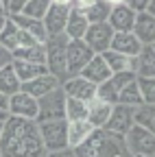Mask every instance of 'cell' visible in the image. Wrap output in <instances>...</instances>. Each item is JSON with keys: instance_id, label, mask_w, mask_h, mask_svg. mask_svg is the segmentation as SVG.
<instances>
[{"instance_id": "cell-1", "label": "cell", "mask_w": 155, "mask_h": 157, "mask_svg": "<svg viewBox=\"0 0 155 157\" xmlns=\"http://www.w3.org/2000/svg\"><path fill=\"white\" fill-rule=\"evenodd\" d=\"M0 155L2 157H46V148L42 144L37 122L9 116L2 122Z\"/></svg>"}, {"instance_id": "cell-2", "label": "cell", "mask_w": 155, "mask_h": 157, "mask_svg": "<svg viewBox=\"0 0 155 157\" xmlns=\"http://www.w3.org/2000/svg\"><path fill=\"white\" fill-rule=\"evenodd\" d=\"M76 157H129L125 140L105 129H94L85 142L74 148Z\"/></svg>"}, {"instance_id": "cell-3", "label": "cell", "mask_w": 155, "mask_h": 157, "mask_svg": "<svg viewBox=\"0 0 155 157\" xmlns=\"http://www.w3.org/2000/svg\"><path fill=\"white\" fill-rule=\"evenodd\" d=\"M66 44H68L66 33L48 35L46 42H44V48H46V70L59 83H64L68 78V72H66Z\"/></svg>"}, {"instance_id": "cell-4", "label": "cell", "mask_w": 155, "mask_h": 157, "mask_svg": "<svg viewBox=\"0 0 155 157\" xmlns=\"http://www.w3.org/2000/svg\"><path fill=\"white\" fill-rule=\"evenodd\" d=\"M46 120H66V94H64L61 85L48 92L46 96L37 98L35 122H46Z\"/></svg>"}, {"instance_id": "cell-5", "label": "cell", "mask_w": 155, "mask_h": 157, "mask_svg": "<svg viewBox=\"0 0 155 157\" xmlns=\"http://www.w3.org/2000/svg\"><path fill=\"white\" fill-rule=\"evenodd\" d=\"M40 129L42 144L48 151H59L68 146V122L66 120H46V122H37Z\"/></svg>"}, {"instance_id": "cell-6", "label": "cell", "mask_w": 155, "mask_h": 157, "mask_svg": "<svg viewBox=\"0 0 155 157\" xmlns=\"http://www.w3.org/2000/svg\"><path fill=\"white\" fill-rule=\"evenodd\" d=\"M125 146L129 151V155H144V157H153L155 151V135L149 129H142L138 124H131V129L122 135Z\"/></svg>"}, {"instance_id": "cell-7", "label": "cell", "mask_w": 155, "mask_h": 157, "mask_svg": "<svg viewBox=\"0 0 155 157\" xmlns=\"http://www.w3.org/2000/svg\"><path fill=\"white\" fill-rule=\"evenodd\" d=\"M92 57H94V52L83 39H68V44H66V72H68V78L79 74Z\"/></svg>"}, {"instance_id": "cell-8", "label": "cell", "mask_w": 155, "mask_h": 157, "mask_svg": "<svg viewBox=\"0 0 155 157\" xmlns=\"http://www.w3.org/2000/svg\"><path fill=\"white\" fill-rule=\"evenodd\" d=\"M111 37H114V31L107 22H96V24H90L85 35H83V42L92 48L94 55H101L105 50H109V44H111Z\"/></svg>"}, {"instance_id": "cell-9", "label": "cell", "mask_w": 155, "mask_h": 157, "mask_svg": "<svg viewBox=\"0 0 155 157\" xmlns=\"http://www.w3.org/2000/svg\"><path fill=\"white\" fill-rule=\"evenodd\" d=\"M133 124V107H127V105H118L116 103L111 107V113L107 118V122H105V131L114 133V135H125Z\"/></svg>"}, {"instance_id": "cell-10", "label": "cell", "mask_w": 155, "mask_h": 157, "mask_svg": "<svg viewBox=\"0 0 155 157\" xmlns=\"http://www.w3.org/2000/svg\"><path fill=\"white\" fill-rule=\"evenodd\" d=\"M61 90L66 96L70 98H76V101H83V103H90L92 98H96V85L87 78H83L81 74L76 76H70L61 83Z\"/></svg>"}, {"instance_id": "cell-11", "label": "cell", "mask_w": 155, "mask_h": 157, "mask_svg": "<svg viewBox=\"0 0 155 157\" xmlns=\"http://www.w3.org/2000/svg\"><path fill=\"white\" fill-rule=\"evenodd\" d=\"M9 116L35 120L37 118V98H33L24 92H17V94L9 96Z\"/></svg>"}, {"instance_id": "cell-12", "label": "cell", "mask_w": 155, "mask_h": 157, "mask_svg": "<svg viewBox=\"0 0 155 157\" xmlns=\"http://www.w3.org/2000/svg\"><path fill=\"white\" fill-rule=\"evenodd\" d=\"M135 22V11L129 9L125 2H118L109 9V17H107V24L111 26L114 33H127L133 29Z\"/></svg>"}, {"instance_id": "cell-13", "label": "cell", "mask_w": 155, "mask_h": 157, "mask_svg": "<svg viewBox=\"0 0 155 157\" xmlns=\"http://www.w3.org/2000/svg\"><path fill=\"white\" fill-rule=\"evenodd\" d=\"M129 70L135 76H155V50H153V44L142 46L138 55L131 57Z\"/></svg>"}, {"instance_id": "cell-14", "label": "cell", "mask_w": 155, "mask_h": 157, "mask_svg": "<svg viewBox=\"0 0 155 157\" xmlns=\"http://www.w3.org/2000/svg\"><path fill=\"white\" fill-rule=\"evenodd\" d=\"M68 13H70V7H66V5H52V2H50L46 15L42 17L44 29H46V35L64 33L66 22H68Z\"/></svg>"}, {"instance_id": "cell-15", "label": "cell", "mask_w": 155, "mask_h": 157, "mask_svg": "<svg viewBox=\"0 0 155 157\" xmlns=\"http://www.w3.org/2000/svg\"><path fill=\"white\" fill-rule=\"evenodd\" d=\"M131 33L140 39L142 46L153 44V42H155V15H151V13H146V11L135 13V22H133Z\"/></svg>"}, {"instance_id": "cell-16", "label": "cell", "mask_w": 155, "mask_h": 157, "mask_svg": "<svg viewBox=\"0 0 155 157\" xmlns=\"http://www.w3.org/2000/svg\"><path fill=\"white\" fill-rule=\"evenodd\" d=\"M59 85H61V83L57 81L52 74L46 72V74H42V76H37V78H31V81L22 83L20 92H24V94H29V96H33V98H42V96H46L48 92L57 90Z\"/></svg>"}, {"instance_id": "cell-17", "label": "cell", "mask_w": 155, "mask_h": 157, "mask_svg": "<svg viewBox=\"0 0 155 157\" xmlns=\"http://www.w3.org/2000/svg\"><path fill=\"white\" fill-rule=\"evenodd\" d=\"M140 48H142L140 39L135 37L131 31H127V33H114L111 44H109V50H116V52L127 55V57H135L140 52Z\"/></svg>"}, {"instance_id": "cell-18", "label": "cell", "mask_w": 155, "mask_h": 157, "mask_svg": "<svg viewBox=\"0 0 155 157\" xmlns=\"http://www.w3.org/2000/svg\"><path fill=\"white\" fill-rule=\"evenodd\" d=\"M79 74H81L83 78H87V81H92L94 85H101L103 81H107V78L111 76V72H109V68H107V63H105V59H103L101 55H94Z\"/></svg>"}, {"instance_id": "cell-19", "label": "cell", "mask_w": 155, "mask_h": 157, "mask_svg": "<svg viewBox=\"0 0 155 157\" xmlns=\"http://www.w3.org/2000/svg\"><path fill=\"white\" fill-rule=\"evenodd\" d=\"M11 22L17 26V29H22V31H26V33H31L40 44H44L46 42V29H44V22L42 20H35V17H29V15H24V13H15V15H7Z\"/></svg>"}, {"instance_id": "cell-20", "label": "cell", "mask_w": 155, "mask_h": 157, "mask_svg": "<svg viewBox=\"0 0 155 157\" xmlns=\"http://www.w3.org/2000/svg\"><path fill=\"white\" fill-rule=\"evenodd\" d=\"M111 103L107 101H101V98H92V101L87 103V118L85 120L94 127V129H103L105 122H107V118L111 113Z\"/></svg>"}, {"instance_id": "cell-21", "label": "cell", "mask_w": 155, "mask_h": 157, "mask_svg": "<svg viewBox=\"0 0 155 157\" xmlns=\"http://www.w3.org/2000/svg\"><path fill=\"white\" fill-rule=\"evenodd\" d=\"M11 68H13L15 76L20 78V83H26V81H31V78H37V76H42V74L48 72L44 63L22 61V59H13V61H11Z\"/></svg>"}, {"instance_id": "cell-22", "label": "cell", "mask_w": 155, "mask_h": 157, "mask_svg": "<svg viewBox=\"0 0 155 157\" xmlns=\"http://www.w3.org/2000/svg\"><path fill=\"white\" fill-rule=\"evenodd\" d=\"M87 26H90V22L85 20V15H83V13H79V11H74V9H70V13H68V22H66L64 33H66V37H68V39H83V35H85Z\"/></svg>"}, {"instance_id": "cell-23", "label": "cell", "mask_w": 155, "mask_h": 157, "mask_svg": "<svg viewBox=\"0 0 155 157\" xmlns=\"http://www.w3.org/2000/svg\"><path fill=\"white\" fill-rule=\"evenodd\" d=\"M92 131H94V127H92L87 120H74V122H68V146H70V148H76L81 142L87 140Z\"/></svg>"}, {"instance_id": "cell-24", "label": "cell", "mask_w": 155, "mask_h": 157, "mask_svg": "<svg viewBox=\"0 0 155 157\" xmlns=\"http://www.w3.org/2000/svg\"><path fill=\"white\" fill-rule=\"evenodd\" d=\"M13 59H22V61H33V63H44L46 66V48L44 44H33L24 48H15L11 52Z\"/></svg>"}, {"instance_id": "cell-25", "label": "cell", "mask_w": 155, "mask_h": 157, "mask_svg": "<svg viewBox=\"0 0 155 157\" xmlns=\"http://www.w3.org/2000/svg\"><path fill=\"white\" fill-rule=\"evenodd\" d=\"M20 87H22V83H20V78L15 76V72H13L11 66L0 70V94L13 96V94L20 92Z\"/></svg>"}, {"instance_id": "cell-26", "label": "cell", "mask_w": 155, "mask_h": 157, "mask_svg": "<svg viewBox=\"0 0 155 157\" xmlns=\"http://www.w3.org/2000/svg\"><path fill=\"white\" fill-rule=\"evenodd\" d=\"M101 57L105 59V63H107V68H109L111 74H116V72H127V70H129L131 57H127V55H120V52H116V50H105V52H101ZM129 72H131V70H129Z\"/></svg>"}, {"instance_id": "cell-27", "label": "cell", "mask_w": 155, "mask_h": 157, "mask_svg": "<svg viewBox=\"0 0 155 157\" xmlns=\"http://www.w3.org/2000/svg\"><path fill=\"white\" fill-rule=\"evenodd\" d=\"M133 124L153 131V127H155V107L153 105H144V103L138 105V107H133Z\"/></svg>"}, {"instance_id": "cell-28", "label": "cell", "mask_w": 155, "mask_h": 157, "mask_svg": "<svg viewBox=\"0 0 155 157\" xmlns=\"http://www.w3.org/2000/svg\"><path fill=\"white\" fill-rule=\"evenodd\" d=\"M116 103H118V105H127V107H138V105H142V96H140V92H138L135 78H133L131 83H127V85L118 92Z\"/></svg>"}, {"instance_id": "cell-29", "label": "cell", "mask_w": 155, "mask_h": 157, "mask_svg": "<svg viewBox=\"0 0 155 157\" xmlns=\"http://www.w3.org/2000/svg\"><path fill=\"white\" fill-rule=\"evenodd\" d=\"M85 118H87V103L66 96V122L85 120Z\"/></svg>"}, {"instance_id": "cell-30", "label": "cell", "mask_w": 155, "mask_h": 157, "mask_svg": "<svg viewBox=\"0 0 155 157\" xmlns=\"http://www.w3.org/2000/svg\"><path fill=\"white\" fill-rule=\"evenodd\" d=\"M135 85L144 105H155V76H135Z\"/></svg>"}, {"instance_id": "cell-31", "label": "cell", "mask_w": 155, "mask_h": 157, "mask_svg": "<svg viewBox=\"0 0 155 157\" xmlns=\"http://www.w3.org/2000/svg\"><path fill=\"white\" fill-rule=\"evenodd\" d=\"M17 29L11 20L7 17V22H5V26H2V31H0V46L2 48H7L9 52H13L15 48H17Z\"/></svg>"}, {"instance_id": "cell-32", "label": "cell", "mask_w": 155, "mask_h": 157, "mask_svg": "<svg viewBox=\"0 0 155 157\" xmlns=\"http://www.w3.org/2000/svg\"><path fill=\"white\" fill-rule=\"evenodd\" d=\"M109 5H105L103 0H96V2L83 13L85 15V20L90 24H96V22H107V17H109Z\"/></svg>"}, {"instance_id": "cell-33", "label": "cell", "mask_w": 155, "mask_h": 157, "mask_svg": "<svg viewBox=\"0 0 155 157\" xmlns=\"http://www.w3.org/2000/svg\"><path fill=\"white\" fill-rule=\"evenodd\" d=\"M48 7H50V0H29L22 9V13L29 17H35V20H42L46 15Z\"/></svg>"}, {"instance_id": "cell-34", "label": "cell", "mask_w": 155, "mask_h": 157, "mask_svg": "<svg viewBox=\"0 0 155 157\" xmlns=\"http://www.w3.org/2000/svg\"><path fill=\"white\" fill-rule=\"evenodd\" d=\"M33 44H40L37 39L31 35V33H26V31H17V48H24V46H33Z\"/></svg>"}, {"instance_id": "cell-35", "label": "cell", "mask_w": 155, "mask_h": 157, "mask_svg": "<svg viewBox=\"0 0 155 157\" xmlns=\"http://www.w3.org/2000/svg\"><path fill=\"white\" fill-rule=\"evenodd\" d=\"M29 0H9L7 2V15H15V13H22L24 5Z\"/></svg>"}, {"instance_id": "cell-36", "label": "cell", "mask_w": 155, "mask_h": 157, "mask_svg": "<svg viewBox=\"0 0 155 157\" xmlns=\"http://www.w3.org/2000/svg\"><path fill=\"white\" fill-rule=\"evenodd\" d=\"M122 2H125L129 9H133L135 13H140V11H146V7H149L151 0H122Z\"/></svg>"}, {"instance_id": "cell-37", "label": "cell", "mask_w": 155, "mask_h": 157, "mask_svg": "<svg viewBox=\"0 0 155 157\" xmlns=\"http://www.w3.org/2000/svg\"><path fill=\"white\" fill-rule=\"evenodd\" d=\"M94 2H96V0H72V2H70V9L79 11V13H85Z\"/></svg>"}, {"instance_id": "cell-38", "label": "cell", "mask_w": 155, "mask_h": 157, "mask_svg": "<svg viewBox=\"0 0 155 157\" xmlns=\"http://www.w3.org/2000/svg\"><path fill=\"white\" fill-rule=\"evenodd\" d=\"M46 157H76V153H74V148L66 146V148H59V151H48Z\"/></svg>"}, {"instance_id": "cell-39", "label": "cell", "mask_w": 155, "mask_h": 157, "mask_svg": "<svg viewBox=\"0 0 155 157\" xmlns=\"http://www.w3.org/2000/svg\"><path fill=\"white\" fill-rule=\"evenodd\" d=\"M0 109L9 111V96H5V94H0Z\"/></svg>"}, {"instance_id": "cell-40", "label": "cell", "mask_w": 155, "mask_h": 157, "mask_svg": "<svg viewBox=\"0 0 155 157\" xmlns=\"http://www.w3.org/2000/svg\"><path fill=\"white\" fill-rule=\"evenodd\" d=\"M50 2H52V5H66V7H70L72 0H50Z\"/></svg>"}, {"instance_id": "cell-41", "label": "cell", "mask_w": 155, "mask_h": 157, "mask_svg": "<svg viewBox=\"0 0 155 157\" xmlns=\"http://www.w3.org/2000/svg\"><path fill=\"white\" fill-rule=\"evenodd\" d=\"M7 118H9V111L7 109H0V122H5Z\"/></svg>"}, {"instance_id": "cell-42", "label": "cell", "mask_w": 155, "mask_h": 157, "mask_svg": "<svg viewBox=\"0 0 155 157\" xmlns=\"http://www.w3.org/2000/svg\"><path fill=\"white\" fill-rule=\"evenodd\" d=\"M105 5H109V7H114V5H118V2H122V0H103Z\"/></svg>"}, {"instance_id": "cell-43", "label": "cell", "mask_w": 155, "mask_h": 157, "mask_svg": "<svg viewBox=\"0 0 155 157\" xmlns=\"http://www.w3.org/2000/svg\"><path fill=\"white\" fill-rule=\"evenodd\" d=\"M5 22H7V15H0V31H2V26H5Z\"/></svg>"}, {"instance_id": "cell-44", "label": "cell", "mask_w": 155, "mask_h": 157, "mask_svg": "<svg viewBox=\"0 0 155 157\" xmlns=\"http://www.w3.org/2000/svg\"><path fill=\"white\" fill-rule=\"evenodd\" d=\"M0 15H7V7H5L2 2H0Z\"/></svg>"}, {"instance_id": "cell-45", "label": "cell", "mask_w": 155, "mask_h": 157, "mask_svg": "<svg viewBox=\"0 0 155 157\" xmlns=\"http://www.w3.org/2000/svg\"><path fill=\"white\" fill-rule=\"evenodd\" d=\"M0 2H2V5H5V7H7V2H9V0H0Z\"/></svg>"}, {"instance_id": "cell-46", "label": "cell", "mask_w": 155, "mask_h": 157, "mask_svg": "<svg viewBox=\"0 0 155 157\" xmlns=\"http://www.w3.org/2000/svg\"><path fill=\"white\" fill-rule=\"evenodd\" d=\"M129 157H144V155H129Z\"/></svg>"}, {"instance_id": "cell-47", "label": "cell", "mask_w": 155, "mask_h": 157, "mask_svg": "<svg viewBox=\"0 0 155 157\" xmlns=\"http://www.w3.org/2000/svg\"><path fill=\"white\" fill-rule=\"evenodd\" d=\"M0 135H2V122H0Z\"/></svg>"}, {"instance_id": "cell-48", "label": "cell", "mask_w": 155, "mask_h": 157, "mask_svg": "<svg viewBox=\"0 0 155 157\" xmlns=\"http://www.w3.org/2000/svg\"><path fill=\"white\" fill-rule=\"evenodd\" d=\"M0 157H2V155H0Z\"/></svg>"}]
</instances>
